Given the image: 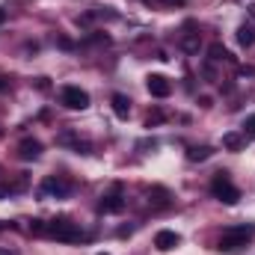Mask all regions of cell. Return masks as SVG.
<instances>
[{
	"mask_svg": "<svg viewBox=\"0 0 255 255\" xmlns=\"http://www.w3.org/2000/svg\"><path fill=\"white\" fill-rule=\"evenodd\" d=\"M244 136H247V139H255V116H247V122H244Z\"/></svg>",
	"mask_w": 255,
	"mask_h": 255,
	"instance_id": "15",
	"label": "cell"
},
{
	"mask_svg": "<svg viewBox=\"0 0 255 255\" xmlns=\"http://www.w3.org/2000/svg\"><path fill=\"white\" fill-rule=\"evenodd\" d=\"M211 193H214V199H220L223 205H238V202H241V190L232 184L229 172H217V175H214Z\"/></svg>",
	"mask_w": 255,
	"mask_h": 255,
	"instance_id": "1",
	"label": "cell"
},
{
	"mask_svg": "<svg viewBox=\"0 0 255 255\" xmlns=\"http://www.w3.org/2000/svg\"><path fill=\"white\" fill-rule=\"evenodd\" d=\"M0 255H15V253H12V250H3V247H0Z\"/></svg>",
	"mask_w": 255,
	"mask_h": 255,
	"instance_id": "23",
	"label": "cell"
},
{
	"mask_svg": "<svg viewBox=\"0 0 255 255\" xmlns=\"http://www.w3.org/2000/svg\"><path fill=\"white\" fill-rule=\"evenodd\" d=\"M30 232H33V235H48V223L33 220V223H30Z\"/></svg>",
	"mask_w": 255,
	"mask_h": 255,
	"instance_id": "17",
	"label": "cell"
},
{
	"mask_svg": "<svg viewBox=\"0 0 255 255\" xmlns=\"http://www.w3.org/2000/svg\"><path fill=\"white\" fill-rule=\"evenodd\" d=\"M113 113H116L119 119H128V116H130V101H128V95H122V92L113 95Z\"/></svg>",
	"mask_w": 255,
	"mask_h": 255,
	"instance_id": "11",
	"label": "cell"
},
{
	"mask_svg": "<svg viewBox=\"0 0 255 255\" xmlns=\"http://www.w3.org/2000/svg\"><path fill=\"white\" fill-rule=\"evenodd\" d=\"M211 154H214L211 145H190V148H187V160H190V163H202V160H208Z\"/></svg>",
	"mask_w": 255,
	"mask_h": 255,
	"instance_id": "10",
	"label": "cell"
},
{
	"mask_svg": "<svg viewBox=\"0 0 255 255\" xmlns=\"http://www.w3.org/2000/svg\"><path fill=\"white\" fill-rule=\"evenodd\" d=\"M57 45H60L63 51H74V42H71V39H65V36H60V39H57Z\"/></svg>",
	"mask_w": 255,
	"mask_h": 255,
	"instance_id": "19",
	"label": "cell"
},
{
	"mask_svg": "<svg viewBox=\"0 0 255 255\" xmlns=\"http://www.w3.org/2000/svg\"><path fill=\"white\" fill-rule=\"evenodd\" d=\"M178 244H181V238H178L175 232H169V229H163V232L154 235V247H157L160 253H169V250H175Z\"/></svg>",
	"mask_w": 255,
	"mask_h": 255,
	"instance_id": "9",
	"label": "cell"
},
{
	"mask_svg": "<svg viewBox=\"0 0 255 255\" xmlns=\"http://www.w3.org/2000/svg\"><path fill=\"white\" fill-rule=\"evenodd\" d=\"M157 3H163V6H184L187 0H157Z\"/></svg>",
	"mask_w": 255,
	"mask_h": 255,
	"instance_id": "21",
	"label": "cell"
},
{
	"mask_svg": "<svg viewBox=\"0 0 255 255\" xmlns=\"http://www.w3.org/2000/svg\"><path fill=\"white\" fill-rule=\"evenodd\" d=\"M238 42H241L244 48H253L255 45V27L253 24H241V27H238Z\"/></svg>",
	"mask_w": 255,
	"mask_h": 255,
	"instance_id": "13",
	"label": "cell"
},
{
	"mask_svg": "<svg viewBox=\"0 0 255 255\" xmlns=\"http://www.w3.org/2000/svg\"><path fill=\"white\" fill-rule=\"evenodd\" d=\"M223 145H226L229 151H241V148H244V136H241V133H226V136H223Z\"/></svg>",
	"mask_w": 255,
	"mask_h": 255,
	"instance_id": "14",
	"label": "cell"
},
{
	"mask_svg": "<svg viewBox=\"0 0 255 255\" xmlns=\"http://www.w3.org/2000/svg\"><path fill=\"white\" fill-rule=\"evenodd\" d=\"M60 101H63L68 110H86L89 107V95L80 86H65L63 92H60Z\"/></svg>",
	"mask_w": 255,
	"mask_h": 255,
	"instance_id": "4",
	"label": "cell"
},
{
	"mask_svg": "<svg viewBox=\"0 0 255 255\" xmlns=\"http://www.w3.org/2000/svg\"><path fill=\"white\" fill-rule=\"evenodd\" d=\"M12 193H15L12 184H0V199H6V196H12Z\"/></svg>",
	"mask_w": 255,
	"mask_h": 255,
	"instance_id": "20",
	"label": "cell"
},
{
	"mask_svg": "<svg viewBox=\"0 0 255 255\" xmlns=\"http://www.w3.org/2000/svg\"><path fill=\"white\" fill-rule=\"evenodd\" d=\"M3 21H6V12H3V9H0V24H3Z\"/></svg>",
	"mask_w": 255,
	"mask_h": 255,
	"instance_id": "24",
	"label": "cell"
},
{
	"mask_svg": "<svg viewBox=\"0 0 255 255\" xmlns=\"http://www.w3.org/2000/svg\"><path fill=\"white\" fill-rule=\"evenodd\" d=\"M42 196H57V199H65L68 193H71V181H65L63 175H48L45 181H42Z\"/></svg>",
	"mask_w": 255,
	"mask_h": 255,
	"instance_id": "5",
	"label": "cell"
},
{
	"mask_svg": "<svg viewBox=\"0 0 255 255\" xmlns=\"http://www.w3.org/2000/svg\"><path fill=\"white\" fill-rule=\"evenodd\" d=\"M181 48H184L187 54H193V51H199V36H187V39L181 42Z\"/></svg>",
	"mask_w": 255,
	"mask_h": 255,
	"instance_id": "16",
	"label": "cell"
},
{
	"mask_svg": "<svg viewBox=\"0 0 255 255\" xmlns=\"http://www.w3.org/2000/svg\"><path fill=\"white\" fill-rule=\"evenodd\" d=\"M160 122H163V113H160V110H154V113H148V119H145V128L160 125Z\"/></svg>",
	"mask_w": 255,
	"mask_h": 255,
	"instance_id": "18",
	"label": "cell"
},
{
	"mask_svg": "<svg viewBox=\"0 0 255 255\" xmlns=\"http://www.w3.org/2000/svg\"><path fill=\"white\" fill-rule=\"evenodd\" d=\"M208 54H211V60H214V63H232V60H235V57H232V51H229V48H223L220 42H214V45L208 48Z\"/></svg>",
	"mask_w": 255,
	"mask_h": 255,
	"instance_id": "12",
	"label": "cell"
},
{
	"mask_svg": "<svg viewBox=\"0 0 255 255\" xmlns=\"http://www.w3.org/2000/svg\"><path fill=\"white\" fill-rule=\"evenodd\" d=\"M39 154H42V142L39 139H33V136L21 139V145H18V157L21 160H36Z\"/></svg>",
	"mask_w": 255,
	"mask_h": 255,
	"instance_id": "8",
	"label": "cell"
},
{
	"mask_svg": "<svg viewBox=\"0 0 255 255\" xmlns=\"http://www.w3.org/2000/svg\"><path fill=\"white\" fill-rule=\"evenodd\" d=\"M122 208H125V199H122L119 190H113L110 196H104V199L98 202V211H101V214H119Z\"/></svg>",
	"mask_w": 255,
	"mask_h": 255,
	"instance_id": "7",
	"label": "cell"
},
{
	"mask_svg": "<svg viewBox=\"0 0 255 255\" xmlns=\"http://www.w3.org/2000/svg\"><path fill=\"white\" fill-rule=\"evenodd\" d=\"M250 15H253V18H255V6H250Z\"/></svg>",
	"mask_w": 255,
	"mask_h": 255,
	"instance_id": "25",
	"label": "cell"
},
{
	"mask_svg": "<svg viewBox=\"0 0 255 255\" xmlns=\"http://www.w3.org/2000/svg\"><path fill=\"white\" fill-rule=\"evenodd\" d=\"M0 92H9V77L0 74Z\"/></svg>",
	"mask_w": 255,
	"mask_h": 255,
	"instance_id": "22",
	"label": "cell"
},
{
	"mask_svg": "<svg viewBox=\"0 0 255 255\" xmlns=\"http://www.w3.org/2000/svg\"><path fill=\"white\" fill-rule=\"evenodd\" d=\"M48 235H51V238H57V241H65V244L86 241V235H83V232H80L71 220H65V217L54 220V223H48Z\"/></svg>",
	"mask_w": 255,
	"mask_h": 255,
	"instance_id": "3",
	"label": "cell"
},
{
	"mask_svg": "<svg viewBox=\"0 0 255 255\" xmlns=\"http://www.w3.org/2000/svg\"><path fill=\"white\" fill-rule=\"evenodd\" d=\"M145 86H148V92H151L154 98H166V95L172 92V83H169L163 74H148V77H145Z\"/></svg>",
	"mask_w": 255,
	"mask_h": 255,
	"instance_id": "6",
	"label": "cell"
},
{
	"mask_svg": "<svg viewBox=\"0 0 255 255\" xmlns=\"http://www.w3.org/2000/svg\"><path fill=\"white\" fill-rule=\"evenodd\" d=\"M250 238H253V229H250V226L226 229V232H223V238H220V244H217V250H223V253H235V250L247 247V244H250Z\"/></svg>",
	"mask_w": 255,
	"mask_h": 255,
	"instance_id": "2",
	"label": "cell"
}]
</instances>
